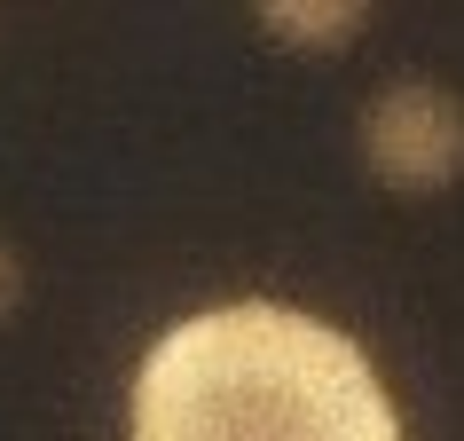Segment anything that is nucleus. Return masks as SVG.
I'll list each match as a JSON object with an SVG mask.
<instances>
[{"label":"nucleus","instance_id":"f257e3e1","mask_svg":"<svg viewBox=\"0 0 464 441\" xmlns=\"http://www.w3.org/2000/svg\"><path fill=\"white\" fill-rule=\"evenodd\" d=\"M126 441H410L370 347L292 299H220L134 363Z\"/></svg>","mask_w":464,"mask_h":441},{"label":"nucleus","instance_id":"f03ea898","mask_svg":"<svg viewBox=\"0 0 464 441\" xmlns=\"http://www.w3.org/2000/svg\"><path fill=\"white\" fill-rule=\"evenodd\" d=\"M362 173L393 197H433L464 181V103L440 79H386L354 119Z\"/></svg>","mask_w":464,"mask_h":441},{"label":"nucleus","instance_id":"7ed1b4c3","mask_svg":"<svg viewBox=\"0 0 464 441\" xmlns=\"http://www.w3.org/2000/svg\"><path fill=\"white\" fill-rule=\"evenodd\" d=\"M362 8L354 0H268L260 8V32L276 48H307V55H339L346 40H362Z\"/></svg>","mask_w":464,"mask_h":441},{"label":"nucleus","instance_id":"20e7f679","mask_svg":"<svg viewBox=\"0 0 464 441\" xmlns=\"http://www.w3.org/2000/svg\"><path fill=\"white\" fill-rule=\"evenodd\" d=\"M16 299H24V260H16V252L0 245V316H8Z\"/></svg>","mask_w":464,"mask_h":441}]
</instances>
